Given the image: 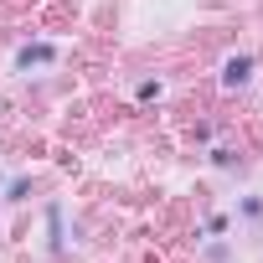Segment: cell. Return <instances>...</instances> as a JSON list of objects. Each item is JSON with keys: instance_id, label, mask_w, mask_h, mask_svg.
I'll use <instances>...</instances> for the list:
<instances>
[{"instance_id": "cell-1", "label": "cell", "mask_w": 263, "mask_h": 263, "mask_svg": "<svg viewBox=\"0 0 263 263\" xmlns=\"http://www.w3.org/2000/svg\"><path fill=\"white\" fill-rule=\"evenodd\" d=\"M248 67H253V62H248V57H237V62H227V83H232V88H237V83H242V78H248Z\"/></svg>"}]
</instances>
